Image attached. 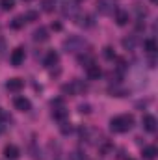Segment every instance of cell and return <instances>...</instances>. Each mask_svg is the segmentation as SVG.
Wrapping results in <instances>:
<instances>
[{"label": "cell", "mask_w": 158, "mask_h": 160, "mask_svg": "<svg viewBox=\"0 0 158 160\" xmlns=\"http://www.w3.org/2000/svg\"><path fill=\"white\" fill-rule=\"evenodd\" d=\"M134 123L136 121H134L132 114H121V116H116L110 119V128L116 134H123V132H128L134 127Z\"/></svg>", "instance_id": "6da1fadb"}, {"label": "cell", "mask_w": 158, "mask_h": 160, "mask_svg": "<svg viewBox=\"0 0 158 160\" xmlns=\"http://www.w3.org/2000/svg\"><path fill=\"white\" fill-rule=\"evenodd\" d=\"M86 47H87V41L84 39L82 36H69L67 39H63V43H62V48L65 52H82Z\"/></svg>", "instance_id": "7a4b0ae2"}, {"label": "cell", "mask_w": 158, "mask_h": 160, "mask_svg": "<svg viewBox=\"0 0 158 160\" xmlns=\"http://www.w3.org/2000/svg\"><path fill=\"white\" fill-rule=\"evenodd\" d=\"M117 9V0H97V11L101 15H114Z\"/></svg>", "instance_id": "3957f363"}, {"label": "cell", "mask_w": 158, "mask_h": 160, "mask_svg": "<svg viewBox=\"0 0 158 160\" xmlns=\"http://www.w3.org/2000/svg\"><path fill=\"white\" fill-rule=\"evenodd\" d=\"M82 91H86V84H82L80 80H73V82L62 86V93L63 95H78Z\"/></svg>", "instance_id": "277c9868"}, {"label": "cell", "mask_w": 158, "mask_h": 160, "mask_svg": "<svg viewBox=\"0 0 158 160\" xmlns=\"http://www.w3.org/2000/svg\"><path fill=\"white\" fill-rule=\"evenodd\" d=\"M24 58H26L24 48H22V47H17V48L11 50V54H9V63H11L13 67H21V65L24 63Z\"/></svg>", "instance_id": "5b68a950"}, {"label": "cell", "mask_w": 158, "mask_h": 160, "mask_svg": "<svg viewBox=\"0 0 158 160\" xmlns=\"http://www.w3.org/2000/svg\"><path fill=\"white\" fill-rule=\"evenodd\" d=\"M141 125H143V128L147 132H156V128H158V121L153 114H145L141 118Z\"/></svg>", "instance_id": "8992f818"}, {"label": "cell", "mask_w": 158, "mask_h": 160, "mask_svg": "<svg viewBox=\"0 0 158 160\" xmlns=\"http://www.w3.org/2000/svg\"><path fill=\"white\" fill-rule=\"evenodd\" d=\"M13 106H15V110H19V112H30V110H32V102H30V99H26V97H15V99H13Z\"/></svg>", "instance_id": "52a82bcc"}, {"label": "cell", "mask_w": 158, "mask_h": 160, "mask_svg": "<svg viewBox=\"0 0 158 160\" xmlns=\"http://www.w3.org/2000/svg\"><path fill=\"white\" fill-rule=\"evenodd\" d=\"M62 15H63V17H71V19H75V17L78 15V6H77V2L63 4V6H62Z\"/></svg>", "instance_id": "ba28073f"}, {"label": "cell", "mask_w": 158, "mask_h": 160, "mask_svg": "<svg viewBox=\"0 0 158 160\" xmlns=\"http://www.w3.org/2000/svg\"><path fill=\"white\" fill-rule=\"evenodd\" d=\"M75 19H78V21H77V24H78V26H82V28H91V26L95 24L93 15H89V13H78Z\"/></svg>", "instance_id": "9c48e42d"}, {"label": "cell", "mask_w": 158, "mask_h": 160, "mask_svg": "<svg viewBox=\"0 0 158 160\" xmlns=\"http://www.w3.org/2000/svg\"><path fill=\"white\" fill-rule=\"evenodd\" d=\"M121 45H123V48H125V50H134V48L140 45V38H138L136 34H132V36H126V38H123Z\"/></svg>", "instance_id": "30bf717a"}, {"label": "cell", "mask_w": 158, "mask_h": 160, "mask_svg": "<svg viewBox=\"0 0 158 160\" xmlns=\"http://www.w3.org/2000/svg\"><path fill=\"white\" fill-rule=\"evenodd\" d=\"M101 75H102V69H101L97 63H89V65L86 67V77L89 80H99Z\"/></svg>", "instance_id": "8fae6325"}, {"label": "cell", "mask_w": 158, "mask_h": 160, "mask_svg": "<svg viewBox=\"0 0 158 160\" xmlns=\"http://www.w3.org/2000/svg\"><path fill=\"white\" fill-rule=\"evenodd\" d=\"M4 157H6L7 160H17L19 157H21V149H19L17 145L9 143V145L4 147Z\"/></svg>", "instance_id": "7c38bea8"}, {"label": "cell", "mask_w": 158, "mask_h": 160, "mask_svg": "<svg viewBox=\"0 0 158 160\" xmlns=\"http://www.w3.org/2000/svg\"><path fill=\"white\" fill-rule=\"evenodd\" d=\"M114 19H116V22H117L119 26H125V24H128V21H130V15H128V11L126 9H116V13H114Z\"/></svg>", "instance_id": "4fadbf2b"}, {"label": "cell", "mask_w": 158, "mask_h": 160, "mask_svg": "<svg viewBox=\"0 0 158 160\" xmlns=\"http://www.w3.org/2000/svg\"><path fill=\"white\" fill-rule=\"evenodd\" d=\"M34 41H37V43H45V41H48V28L47 26H39V28H36L34 30Z\"/></svg>", "instance_id": "5bb4252c"}, {"label": "cell", "mask_w": 158, "mask_h": 160, "mask_svg": "<svg viewBox=\"0 0 158 160\" xmlns=\"http://www.w3.org/2000/svg\"><path fill=\"white\" fill-rule=\"evenodd\" d=\"M58 62H60L58 52L48 50V52H47V56H45V60H43V65H45V67H54V65H58Z\"/></svg>", "instance_id": "9a60e30c"}, {"label": "cell", "mask_w": 158, "mask_h": 160, "mask_svg": "<svg viewBox=\"0 0 158 160\" xmlns=\"http://www.w3.org/2000/svg\"><path fill=\"white\" fill-rule=\"evenodd\" d=\"M6 88L9 89V91H13V93H19L22 88H24V80L21 78H9L6 82Z\"/></svg>", "instance_id": "2e32d148"}, {"label": "cell", "mask_w": 158, "mask_h": 160, "mask_svg": "<svg viewBox=\"0 0 158 160\" xmlns=\"http://www.w3.org/2000/svg\"><path fill=\"white\" fill-rule=\"evenodd\" d=\"M158 155V149L155 147V145H145L143 147V151H141V157H143V160H155Z\"/></svg>", "instance_id": "e0dca14e"}, {"label": "cell", "mask_w": 158, "mask_h": 160, "mask_svg": "<svg viewBox=\"0 0 158 160\" xmlns=\"http://www.w3.org/2000/svg\"><path fill=\"white\" fill-rule=\"evenodd\" d=\"M69 116V110L65 108V106H58V108H54L52 110V118L58 121H65V118Z\"/></svg>", "instance_id": "ac0fdd59"}, {"label": "cell", "mask_w": 158, "mask_h": 160, "mask_svg": "<svg viewBox=\"0 0 158 160\" xmlns=\"http://www.w3.org/2000/svg\"><path fill=\"white\" fill-rule=\"evenodd\" d=\"M143 48L147 50V54H156L158 45H156V41L153 39V38H149V39L143 41Z\"/></svg>", "instance_id": "d6986e66"}, {"label": "cell", "mask_w": 158, "mask_h": 160, "mask_svg": "<svg viewBox=\"0 0 158 160\" xmlns=\"http://www.w3.org/2000/svg\"><path fill=\"white\" fill-rule=\"evenodd\" d=\"M134 11H136V15H138V21H143V19L149 15V9L143 8L141 4H134Z\"/></svg>", "instance_id": "ffe728a7"}, {"label": "cell", "mask_w": 158, "mask_h": 160, "mask_svg": "<svg viewBox=\"0 0 158 160\" xmlns=\"http://www.w3.org/2000/svg\"><path fill=\"white\" fill-rule=\"evenodd\" d=\"M73 130H75V127H73V123H71V121H62V125H60V132H62L63 136L73 134Z\"/></svg>", "instance_id": "44dd1931"}, {"label": "cell", "mask_w": 158, "mask_h": 160, "mask_svg": "<svg viewBox=\"0 0 158 160\" xmlns=\"http://www.w3.org/2000/svg\"><path fill=\"white\" fill-rule=\"evenodd\" d=\"M39 6H41V9L47 11V13H52V11L56 9V2H54V0H41Z\"/></svg>", "instance_id": "7402d4cb"}, {"label": "cell", "mask_w": 158, "mask_h": 160, "mask_svg": "<svg viewBox=\"0 0 158 160\" xmlns=\"http://www.w3.org/2000/svg\"><path fill=\"white\" fill-rule=\"evenodd\" d=\"M24 24H26V21H24V15H17V17L11 21V28H15V30L22 28Z\"/></svg>", "instance_id": "603a6c76"}, {"label": "cell", "mask_w": 158, "mask_h": 160, "mask_svg": "<svg viewBox=\"0 0 158 160\" xmlns=\"http://www.w3.org/2000/svg\"><path fill=\"white\" fill-rule=\"evenodd\" d=\"M22 15H24V21H26V22H34V21L39 19V13H37V11H32V9L26 11V13H22Z\"/></svg>", "instance_id": "cb8c5ba5"}, {"label": "cell", "mask_w": 158, "mask_h": 160, "mask_svg": "<svg viewBox=\"0 0 158 160\" xmlns=\"http://www.w3.org/2000/svg\"><path fill=\"white\" fill-rule=\"evenodd\" d=\"M110 93H112V97H125V95H126V89L119 88L117 84H116L114 88H110Z\"/></svg>", "instance_id": "d4e9b609"}, {"label": "cell", "mask_w": 158, "mask_h": 160, "mask_svg": "<svg viewBox=\"0 0 158 160\" xmlns=\"http://www.w3.org/2000/svg\"><path fill=\"white\" fill-rule=\"evenodd\" d=\"M15 8V0H0V9L4 11H9Z\"/></svg>", "instance_id": "484cf974"}, {"label": "cell", "mask_w": 158, "mask_h": 160, "mask_svg": "<svg viewBox=\"0 0 158 160\" xmlns=\"http://www.w3.org/2000/svg\"><path fill=\"white\" fill-rule=\"evenodd\" d=\"M69 160H87V157L82 153V151H73L69 155Z\"/></svg>", "instance_id": "4316f807"}, {"label": "cell", "mask_w": 158, "mask_h": 160, "mask_svg": "<svg viewBox=\"0 0 158 160\" xmlns=\"http://www.w3.org/2000/svg\"><path fill=\"white\" fill-rule=\"evenodd\" d=\"M102 54H104V58H106V60H114V58H116V52H114V48H112V47H104Z\"/></svg>", "instance_id": "83f0119b"}, {"label": "cell", "mask_w": 158, "mask_h": 160, "mask_svg": "<svg viewBox=\"0 0 158 160\" xmlns=\"http://www.w3.org/2000/svg\"><path fill=\"white\" fill-rule=\"evenodd\" d=\"M78 112L80 114H89V112H91V104H80Z\"/></svg>", "instance_id": "f1b7e54d"}, {"label": "cell", "mask_w": 158, "mask_h": 160, "mask_svg": "<svg viewBox=\"0 0 158 160\" xmlns=\"http://www.w3.org/2000/svg\"><path fill=\"white\" fill-rule=\"evenodd\" d=\"M0 121H11V116L7 112H4L2 108H0Z\"/></svg>", "instance_id": "f546056e"}, {"label": "cell", "mask_w": 158, "mask_h": 160, "mask_svg": "<svg viewBox=\"0 0 158 160\" xmlns=\"http://www.w3.org/2000/svg\"><path fill=\"white\" fill-rule=\"evenodd\" d=\"M52 28H54V30H62V24H60V22H56V24H52Z\"/></svg>", "instance_id": "4dcf8cb0"}, {"label": "cell", "mask_w": 158, "mask_h": 160, "mask_svg": "<svg viewBox=\"0 0 158 160\" xmlns=\"http://www.w3.org/2000/svg\"><path fill=\"white\" fill-rule=\"evenodd\" d=\"M4 130H6V127H4V125L0 123V134H4Z\"/></svg>", "instance_id": "1f68e13d"}, {"label": "cell", "mask_w": 158, "mask_h": 160, "mask_svg": "<svg viewBox=\"0 0 158 160\" xmlns=\"http://www.w3.org/2000/svg\"><path fill=\"white\" fill-rule=\"evenodd\" d=\"M77 2H84V0H77Z\"/></svg>", "instance_id": "d6a6232c"}, {"label": "cell", "mask_w": 158, "mask_h": 160, "mask_svg": "<svg viewBox=\"0 0 158 160\" xmlns=\"http://www.w3.org/2000/svg\"><path fill=\"white\" fill-rule=\"evenodd\" d=\"M126 160H132V158H126Z\"/></svg>", "instance_id": "836d02e7"}, {"label": "cell", "mask_w": 158, "mask_h": 160, "mask_svg": "<svg viewBox=\"0 0 158 160\" xmlns=\"http://www.w3.org/2000/svg\"><path fill=\"white\" fill-rule=\"evenodd\" d=\"M153 2H156V0H153Z\"/></svg>", "instance_id": "e575fe53"}]
</instances>
